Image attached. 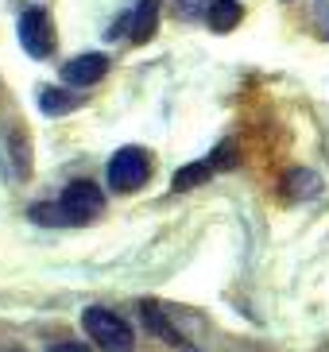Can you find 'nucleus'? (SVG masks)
Listing matches in <instances>:
<instances>
[{
  "label": "nucleus",
  "mask_w": 329,
  "mask_h": 352,
  "mask_svg": "<svg viewBox=\"0 0 329 352\" xmlns=\"http://www.w3.org/2000/svg\"><path fill=\"white\" fill-rule=\"evenodd\" d=\"M105 74H109V54L101 51H85L70 63H62V85H70V89H89V85L105 82Z\"/></svg>",
  "instance_id": "obj_6"
},
{
  "label": "nucleus",
  "mask_w": 329,
  "mask_h": 352,
  "mask_svg": "<svg viewBox=\"0 0 329 352\" xmlns=\"http://www.w3.org/2000/svg\"><path fill=\"white\" fill-rule=\"evenodd\" d=\"M47 352H89L85 344H78V341H62V344H51Z\"/></svg>",
  "instance_id": "obj_13"
},
{
  "label": "nucleus",
  "mask_w": 329,
  "mask_h": 352,
  "mask_svg": "<svg viewBox=\"0 0 329 352\" xmlns=\"http://www.w3.org/2000/svg\"><path fill=\"white\" fill-rule=\"evenodd\" d=\"M82 329L89 333V341L101 352H136V333L124 318L101 306H85L82 310Z\"/></svg>",
  "instance_id": "obj_2"
},
{
  "label": "nucleus",
  "mask_w": 329,
  "mask_h": 352,
  "mask_svg": "<svg viewBox=\"0 0 329 352\" xmlns=\"http://www.w3.org/2000/svg\"><path fill=\"white\" fill-rule=\"evenodd\" d=\"M101 209H105V194L93 186L89 178H78V182H70L59 194V201H35L28 209V217L47 228H66V225H89V221H97Z\"/></svg>",
  "instance_id": "obj_1"
},
{
  "label": "nucleus",
  "mask_w": 329,
  "mask_h": 352,
  "mask_svg": "<svg viewBox=\"0 0 329 352\" xmlns=\"http://www.w3.org/2000/svg\"><path fill=\"white\" fill-rule=\"evenodd\" d=\"M171 12H175L178 20H194L202 23V12H206V0H167Z\"/></svg>",
  "instance_id": "obj_12"
},
{
  "label": "nucleus",
  "mask_w": 329,
  "mask_h": 352,
  "mask_svg": "<svg viewBox=\"0 0 329 352\" xmlns=\"http://www.w3.org/2000/svg\"><path fill=\"white\" fill-rule=\"evenodd\" d=\"M105 175H109V186H113L116 194H136V190L151 178V155H147L144 147H120V151L109 159Z\"/></svg>",
  "instance_id": "obj_3"
},
{
  "label": "nucleus",
  "mask_w": 329,
  "mask_h": 352,
  "mask_svg": "<svg viewBox=\"0 0 329 352\" xmlns=\"http://www.w3.org/2000/svg\"><path fill=\"white\" fill-rule=\"evenodd\" d=\"M233 163H237V159H233V144H221L213 155L178 166L175 178H171V190H194V186H202V182H209L217 170H225V166H233Z\"/></svg>",
  "instance_id": "obj_5"
},
{
  "label": "nucleus",
  "mask_w": 329,
  "mask_h": 352,
  "mask_svg": "<svg viewBox=\"0 0 329 352\" xmlns=\"http://www.w3.org/2000/svg\"><path fill=\"white\" fill-rule=\"evenodd\" d=\"M318 194H321V178L314 170H302V166L287 170V178H283V197L287 201H310Z\"/></svg>",
  "instance_id": "obj_10"
},
{
  "label": "nucleus",
  "mask_w": 329,
  "mask_h": 352,
  "mask_svg": "<svg viewBox=\"0 0 329 352\" xmlns=\"http://www.w3.org/2000/svg\"><path fill=\"white\" fill-rule=\"evenodd\" d=\"M240 20H244V8H240V0H206L202 23H206L209 32L225 35V32H233Z\"/></svg>",
  "instance_id": "obj_8"
},
{
  "label": "nucleus",
  "mask_w": 329,
  "mask_h": 352,
  "mask_svg": "<svg viewBox=\"0 0 329 352\" xmlns=\"http://www.w3.org/2000/svg\"><path fill=\"white\" fill-rule=\"evenodd\" d=\"M16 39H20V47L31 54V58H51L54 54V23L51 16H47V8H39V4H28V8L20 12V20H16Z\"/></svg>",
  "instance_id": "obj_4"
},
{
  "label": "nucleus",
  "mask_w": 329,
  "mask_h": 352,
  "mask_svg": "<svg viewBox=\"0 0 329 352\" xmlns=\"http://www.w3.org/2000/svg\"><path fill=\"white\" fill-rule=\"evenodd\" d=\"M140 314H144V325L155 333V337H159V341H167L171 349H178V352H198L194 344L186 341L182 333H178L175 325L163 318V310H159V302H155V298H144V302H140Z\"/></svg>",
  "instance_id": "obj_7"
},
{
  "label": "nucleus",
  "mask_w": 329,
  "mask_h": 352,
  "mask_svg": "<svg viewBox=\"0 0 329 352\" xmlns=\"http://www.w3.org/2000/svg\"><path fill=\"white\" fill-rule=\"evenodd\" d=\"M155 28H159V0H140L132 12V32H128V39L147 43L155 35Z\"/></svg>",
  "instance_id": "obj_11"
},
{
  "label": "nucleus",
  "mask_w": 329,
  "mask_h": 352,
  "mask_svg": "<svg viewBox=\"0 0 329 352\" xmlns=\"http://www.w3.org/2000/svg\"><path fill=\"white\" fill-rule=\"evenodd\" d=\"M82 101H85V97L74 94L70 85H43V89H39V109L47 116H66V113H74Z\"/></svg>",
  "instance_id": "obj_9"
}]
</instances>
